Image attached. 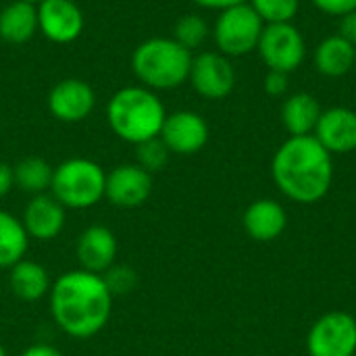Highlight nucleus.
<instances>
[{
	"instance_id": "4",
	"label": "nucleus",
	"mask_w": 356,
	"mask_h": 356,
	"mask_svg": "<svg viewBox=\"0 0 356 356\" xmlns=\"http://www.w3.org/2000/svg\"><path fill=\"white\" fill-rule=\"evenodd\" d=\"M192 52L173 38H148L131 54V71L148 90H175L190 77Z\"/></svg>"
},
{
	"instance_id": "13",
	"label": "nucleus",
	"mask_w": 356,
	"mask_h": 356,
	"mask_svg": "<svg viewBox=\"0 0 356 356\" xmlns=\"http://www.w3.org/2000/svg\"><path fill=\"white\" fill-rule=\"evenodd\" d=\"M159 138L171 154H196L209 142V123L194 111H175L167 115Z\"/></svg>"
},
{
	"instance_id": "16",
	"label": "nucleus",
	"mask_w": 356,
	"mask_h": 356,
	"mask_svg": "<svg viewBox=\"0 0 356 356\" xmlns=\"http://www.w3.org/2000/svg\"><path fill=\"white\" fill-rule=\"evenodd\" d=\"M313 136L330 154H348L356 150V111L332 106L321 111Z\"/></svg>"
},
{
	"instance_id": "15",
	"label": "nucleus",
	"mask_w": 356,
	"mask_h": 356,
	"mask_svg": "<svg viewBox=\"0 0 356 356\" xmlns=\"http://www.w3.org/2000/svg\"><path fill=\"white\" fill-rule=\"evenodd\" d=\"M21 221L29 240L50 242L63 234L67 223V209L50 192L38 194L31 196L25 204Z\"/></svg>"
},
{
	"instance_id": "26",
	"label": "nucleus",
	"mask_w": 356,
	"mask_h": 356,
	"mask_svg": "<svg viewBox=\"0 0 356 356\" xmlns=\"http://www.w3.org/2000/svg\"><path fill=\"white\" fill-rule=\"evenodd\" d=\"M169 154L171 152L163 144L161 138H152V140H146V142L136 146L138 165L142 169H146L148 173H156V171L165 169V165L169 163Z\"/></svg>"
},
{
	"instance_id": "18",
	"label": "nucleus",
	"mask_w": 356,
	"mask_h": 356,
	"mask_svg": "<svg viewBox=\"0 0 356 356\" xmlns=\"http://www.w3.org/2000/svg\"><path fill=\"white\" fill-rule=\"evenodd\" d=\"M8 288L23 302H38L50 294L52 280L42 263L23 259L8 269Z\"/></svg>"
},
{
	"instance_id": "24",
	"label": "nucleus",
	"mask_w": 356,
	"mask_h": 356,
	"mask_svg": "<svg viewBox=\"0 0 356 356\" xmlns=\"http://www.w3.org/2000/svg\"><path fill=\"white\" fill-rule=\"evenodd\" d=\"M211 35V27L207 23L204 17L200 15H184L177 19L175 29H173V40L179 42L184 48H188L190 52L194 48H200L207 38Z\"/></svg>"
},
{
	"instance_id": "1",
	"label": "nucleus",
	"mask_w": 356,
	"mask_h": 356,
	"mask_svg": "<svg viewBox=\"0 0 356 356\" xmlns=\"http://www.w3.org/2000/svg\"><path fill=\"white\" fill-rule=\"evenodd\" d=\"M113 298L104 277L83 269L58 275L48 294L52 321L73 340H90L106 327Z\"/></svg>"
},
{
	"instance_id": "34",
	"label": "nucleus",
	"mask_w": 356,
	"mask_h": 356,
	"mask_svg": "<svg viewBox=\"0 0 356 356\" xmlns=\"http://www.w3.org/2000/svg\"><path fill=\"white\" fill-rule=\"evenodd\" d=\"M0 356H8L6 355V348L2 346V342H0Z\"/></svg>"
},
{
	"instance_id": "36",
	"label": "nucleus",
	"mask_w": 356,
	"mask_h": 356,
	"mask_svg": "<svg viewBox=\"0 0 356 356\" xmlns=\"http://www.w3.org/2000/svg\"><path fill=\"white\" fill-rule=\"evenodd\" d=\"M355 69H356V56H355Z\"/></svg>"
},
{
	"instance_id": "22",
	"label": "nucleus",
	"mask_w": 356,
	"mask_h": 356,
	"mask_svg": "<svg viewBox=\"0 0 356 356\" xmlns=\"http://www.w3.org/2000/svg\"><path fill=\"white\" fill-rule=\"evenodd\" d=\"M29 236L23 221L8 211L0 209V269H10L25 259L29 248Z\"/></svg>"
},
{
	"instance_id": "35",
	"label": "nucleus",
	"mask_w": 356,
	"mask_h": 356,
	"mask_svg": "<svg viewBox=\"0 0 356 356\" xmlns=\"http://www.w3.org/2000/svg\"><path fill=\"white\" fill-rule=\"evenodd\" d=\"M25 2H31V4H40L42 0H25Z\"/></svg>"
},
{
	"instance_id": "20",
	"label": "nucleus",
	"mask_w": 356,
	"mask_h": 356,
	"mask_svg": "<svg viewBox=\"0 0 356 356\" xmlns=\"http://www.w3.org/2000/svg\"><path fill=\"white\" fill-rule=\"evenodd\" d=\"M321 104L309 92L290 94L282 106V121L290 136H313L321 117Z\"/></svg>"
},
{
	"instance_id": "6",
	"label": "nucleus",
	"mask_w": 356,
	"mask_h": 356,
	"mask_svg": "<svg viewBox=\"0 0 356 356\" xmlns=\"http://www.w3.org/2000/svg\"><path fill=\"white\" fill-rule=\"evenodd\" d=\"M265 29L263 19L254 13L248 2L219 10L217 21L211 29L217 52L229 56H244L257 50L261 33Z\"/></svg>"
},
{
	"instance_id": "21",
	"label": "nucleus",
	"mask_w": 356,
	"mask_h": 356,
	"mask_svg": "<svg viewBox=\"0 0 356 356\" xmlns=\"http://www.w3.org/2000/svg\"><path fill=\"white\" fill-rule=\"evenodd\" d=\"M356 46L342 35H330L315 48V67L325 77H342L355 69Z\"/></svg>"
},
{
	"instance_id": "12",
	"label": "nucleus",
	"mask_w": 356,
	"mask_h": 356,
	"mask_svg": "<svg viewBox=\"0 0 356 356\" xmlns=\"http://www.w3.org/2000/svg\"><path fill=\"white\" fill-rule=\"evenodd\" d=\"M94 106H96V94L92 86L77 77L60 79L48 92V111L56 121L63 123H79L88 119Z\"/></svg>"
},
{
	"instance_id": "8",
	"label": "nucleus",
	"mask_w": 356,
	"mask_h": 356,
	"mask_svg": "<svg viewBox=\"0 0 356 356\" xmlns=\"http://www.w3.org/2000/svg\"><path fill=\"white\" fill-rule=\"evenodd\" d=\"M307 348L311 356H355L356 319L342 311L325 313L313 323Z\"/></svg>"
},
{
	"instance_id": "19",
	"label": "nucleus",
	"mask_w": 356,
	"mask_h": 356,
	"mask_svg": "<svg viewBox=\"0 0 356 356\" xmlns=\"http://www.w3.org/2000/svg\"><path fill=\"white\" fill-rule=\"evenodd\" d=\"M38 33V4L10 0L0 10V38L8 44H25Z\"/></svg>"
},
{
	"instance_id": "32",
	"label": "nucleus",
	"mask_w": 356,
	"mask_h": 356,
	"mask_svg": "<svg viewBox=\"0 0 356 356\" xmlns=\"http://www.w3.org/2000/svg\"><path fill=\"white\" fill-rule=\"evenodd\" d=\"M19 356H63V353L52 346V344H46V342H38V344H31L27 346Z\"/></svg>"
},
{
	"instance_id": "10",
	"label": "nucleus",
	"mask_w": 356,
	"mask_h": 356,
	"mask_svg": "<svg viewBox=\"0 0 356 356\" xmlns=\"http://www.w3.org/2000/svg\"><path fill=\"white\" fill-rule=\"evenodd\" d=\"M152 186V173L138 163H123L106 173L104 198L121 211L140 209L150 198Z\"/></svg>"
},
{
	"instance_id": "11",
	"label": "nucleus",
	"mask_w": 356,
	"mask_h": 356,
	"mask_svg": "<svg viewBox=\"0 0 356 356\" xmlns=\"http://www.w3.org/2000/svg\"><path fill=\"white\" fill-rule=\"evenodd\" d=\"M86 27L81 8L73 0H42L38 4V31L54 44L75 42Z\"/></svg>"
},
{
	"instance_id": "31",
	"label": "nucleus",
	"mask_w": 356,
	"mask_h": 356,
	"mask_svg": "<svg viewBox=\"0 0 356 356\" xmlns=\"http://www.w3.org/2000/svg\"><path fill=\"white\" fill-rule=\"evenodd\" d=\"M13 188H15L13 167H10L8 163L0 161V198H4Z\"/></svg>"
},
{
	"instance_id": "27",
	"label": "nucleus",
	"mask_w": 356,
	"mask_h": 356,
	"mask_svg": "<svg viewBox=\"0 0 356 356\" xmlns=\"http://www.w3.org/2000/svg\"><path fill=\"white\" fill-rule=\"evenodd\" d=\"M108 290L113 296H121V294H127L136 288V282H138V275L131 267L127 265H119L115 263L106 273H102Z\"/></svg>"
},
{
	"instance_id": "7",
	"label": "nucleus",
	"mask_w": 356,
	"mask_h": 356,
	"mask_svg": "<svg viewBox=\"0 0 356 356\" xmlns=\"http://www.w3.org/2000/svg\"><path fill=\"white\" fill-rule=\"evenodd\" d=\"M257 50L269 71H282L288 75L294 73L307 56L305 38L294 23L265 25Z\"/></svg>"
},
{
	"instance_id": "28",
	"label": "nucleus",
	"mask_w": 356,
	"mask_h": 356,
	"mask_svg": "<svg viewBox=\"0 0 356 356\" xmlns=\"http://www.w3.org/2000/svg\"><path fill=\"white\" fill-rule=\"evenodd\" d=\"M321 13L334 15V17H344L348 13L356 10V0H311Z\"/></svg>"
},
{
	"instance_id": "2",
	"label": "nucleus",
	"mask_w": 356,
	"mask_h": 356,
	"mask_svg": "<svg viewBox=\"0 0 356 356\" xmlns=\"http://www.w3.org/2000/svg\"><path fill=\"white\" fill-rule=\"evenodd\" d=\"M271 175L290 200L300 204L319 202L334 179L332 154L315 136H290L273 156Z\"/></svg>"
},
{
	"instance_id": "17",
	"label": "nucleus",
	"mask_w": 356,
	"mask_h": 356,
	"mask_svg": "<svg viewBox=\"0 0 356 356\" xmlns=\"http://www.w3.org/2000/svg\"><path fill=\"white\" fill-rule=\"evenodd\" d=\"M242 223H244L246 234L252 240L271 242V240L280 238L282 232L286 229L288 215H286V211H284V207L280 202L263 198V200H254L246 209Z\"/></svg>"
},
{
	"instance_id": "3",
	"label": "nucleus",
	"mask_w": 356,
	"mask_h": 356,
	"mask_svg": "<svg viewBox=\"0 0 356 356\" xmlns=\"http://www.w3.org/2000/svg\"><path fill=\"white\" fill-rule=\"evenodd\" d=\"M165 119L167 108L159 94L140 83L117 90L106 104V123L111 131L134 146L159 138Z\"/></svg>"
},
{
	"instance_id": "33",
	"label": "nucleus",
	"mask_w": 356,
	"mask_h": 356,
	"mask_svg": "<svg viewBox=\"0 0 356 356\" xmlns=\"http://www.w3.org/2000/svg\"><path fill=\"white\" fill-rule=\"evenodd\" d=\"M196 6L200 8H209V10H225L229 6H236V4H242V2H248V0H192Z\"/></svg>"
},
{
	"instance_id": "5",
	"label": "nucleus",
	"mask_w": 356,
	"mask_h": 356,
	"mask_svg": "<svg viewBox=\"0 0 356 356\" xmlns=\"http://www.w3.org/2000/svg\"><path fill=\"white\" fill-rule=\"evenodd\" d=\"M106 171L92 159L73 156L54 167L50 194L67 211H86L104 200Z\"/></svg>"
},
{
	"instance_id": "14",
	"label": "nucleus",
	"mask_w": 356,
	"mask_h": 356,
	"mask_svg": "<svg viewBox=\"0 0 356 356\" xmlns=\"http://www.w3.org/2000/svg\"><path fill=\"white\" fill-rule=\"evenodd\" d=\"M119 254V242L111 227L106 225H90L86 227L75 242V257L79 263V269L90 273H106L115 263Z\"/></svg>"
},
{
	"instance_id": "30",
	"label": "nucleus",
	"mask_w": 356,
	"mask_h": 356,
	"mask_svg": "<svg viewBox=\"0 0 356 356\" xmlns=\"http://www.w3.org/2000/svg\"><path fill=\"white\" fill-rule=\"evenodd\" d=\"M338 35H342L346 42H350L356 46V10L340 17V25H338Z\"/></svg>"
},
{
	"instance_id": "9",
	"label": "nucleus",
	"mask_w": 356,
	"mask_h": 356,
	"mask_svg": "<svg viewBox=\"0 0 356 356\" xmlns=\"http://www.w3.org/2000/svg\"><path fill=\"white\" fill-rule=\"evenodd\" d=\"M194 92L207 100L227 98L236 86V71L232 60L221 52H200L192 58L190 77Z\"/></svg>"
},
{
	"instance_id": "29",
	"label": "nucleus",
	"mask_w": 356,
	"mask_h": 356,
	"mask_svg": "<svg viewBox=\"0 0 356 356\" xmlns=\"http://www.w3.org/2000/svg\"><path fill=\"white\" fill-rule=\"evenodd\" d=\"M288 88H290V81H288V73H282V71H269L267 77H265V92L269 96H284L288 94Z\"/></svg>"
},
{
	"instance_id": "25",
	"label": "nucleus",
	"mask_w": 356,
	"mask_h": 356,
	"mask_svg": "<svg viewBox=\"0 0 356 356\" xmlns=\"http://www.w3.org/2000/svg\"><path fill=\"white\" fill-rule=\"evenodd\" d=\"M254 13L265 25L271 23H292L300 8V0H248Z\"/></svg>"
},
{
	"instance_id": "23",
	"label": "nucleus",
	"mask_w": 356,
	"mask_h": 356,
	"mask_svg": "<svg viewBox=\"0 0 356 356\" xmlns=\"http://www.w3.org/2000/svg\"><path fill=\"white\" fill-rule=\"evenodd\" d=\"M52 175H54V167L42 156H25L13 167L15 186L29 196L50 192Z\"/></svg>"
}]
</instances>
